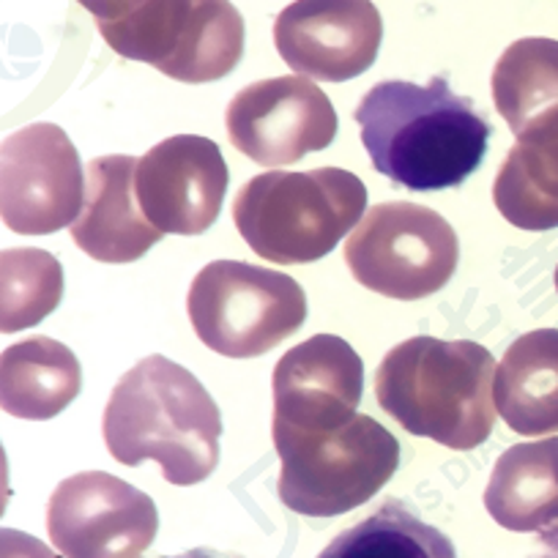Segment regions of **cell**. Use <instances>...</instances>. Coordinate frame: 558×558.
Listing matches in <instances>:
<instances>
[{"label":"cell","mask_w":558,"mask_h":558,"mask_svg":"<svg viewBox=\"0 0 558 558\" xmlns=\"http://www.w3.org/2000/svg\"><path fill=\"white\" fill-rule=\"evenodd\" d=\"M375 170L411 192L460 186L487 154L490 121L444 77L427 85L384 80L356 107Z\"/></svg>","instance_id":"cell-1"},{"label":"cell","mask_w":558,"mask_h":558,"mask_svg":"<svg viewBox=\"0 0 558 558\" xmlns=\"http://www.w3.org/2000/svg\"><path fill=\"white\" fill-rule=\"evenodd\" d=\"M101 430L118 463L157 460L170 485H197L219 463L217 402L190 369L168 356H146L118 380Z\"/></svg>","instance_id":"cell-2"},{"label":"cell","mask_w":558,"mask_h":558,"mask_svg":"<svg viewBox=\"0 0 558 558\" xmlns=\"http://www.w3.org/2000/svg\"><path fill=\"white\" fill-rule=\"evenodd\" d=\"M496 359L480 342L413 337L384 356L375 397L411 436L471 452L496 425Z\"/></svg>","instance_id":"cell-3"},{"label":"cell","mask_w":558,"mask_h":558,"mask_svg":"<svg viewBox=\"0 0 558 558\" xmlns=\"http://www.w3.org/2000/svg\"><path fill=\"white\" fill-rule=\"evenodd\" d=\"M364 206L367 190L348 170H271L241 186L233 201V219L257 255L282 266H299L329 255L362 219Z\"/></svg>","instance_id":"cell-4"},{"label":"cell","mask_w":558,"mask_h":558,"mask_svg":"<svg viewBox=\"0 0 558 558\" xmlns=\"http://www.w3.org/2000/svg\"><path fill=\"white\" fill-rule=\"evenodd\" d=\"M282 471L277 493L307 518H337L367 504L400 469V441L373 416H356L337 430L274 436Z\"/></svg>","instance_id":"cell-5"},{"label":"cell","mask_w":558,"mask_h":558,"mask_svg":"<svg viewBox=\"0 0 558 558\" xmlns=\"http://www.w3.org/2000/svg\"><path fill=\"white\" fill-rule=\"evenodd\" d=\"M186 307L203 345L230 359L263 356L307 320L296 279L244 260L208 263L192 279Z\"/></svg>","instance_id":"cell-6"},{"label":"cell","mask_w":558,"mask_h":558,"mask_svg":"<svg viewBox=\"0 0 558 558\" xmlns=\"http://www.w3.org/2000/svg\"><path fill=\"white\" fill-rule=\"evenodd\" d=\"M99 34L118 56L192 85L228 77L244 56V17L230 0H148Z\"/></svg>","instance_id":"cell-7"},{"label":"cell","mask_w":558,"mask_h":558,"mask_svg":"<svg viewBox=\"0 0 558 558\" xmlns=\"http://www.w3.org/2000/svg\"><path fill=\"white\" fill-rule=\"evenodd\" d=\"M458 260L452 225L416 203L373 206L345 241V263L359 286L397 302H416L441 291Z\"/></svg>","instance_id":"cell-8"},{"label":"cell","mask_w":558,"mask_h":558,"mask_svg":"<svg viewBox=\"0 0 558 558\" xmlns=\"http://www.w3.org/2000/svg\"><path fill=\"white\" fill-rule=\"evenodd\" d=\"M85 175L72 140L56 123H31L0 146V214L23 235H50L83 211Z\"/></svg>","instance_id":"cell-9"},{"label":"cell","mask_w":558,"mask_h":558,"mask_svg":"<svg viewBox=\"0 0 558 558\" xmlns=\"http://www.w3.org/2000/svg\"><path fill=\"white\" fill-rule=\"evenodd\" d=\"M47 531L66 558H140L159 531L151 496L105 471L63 480L50 496Z\"/></svg>","instance_id":"cell-10"},{"label":"cell","mask_w":558,"mask_h":558,"mask_svg":"<svg viewBox=\"0 0 558 558\" xmlns=\"http://www.w3.org/2000/svg\"><path fill=\"white\" fill-rule=\"evenodd\" d=\"M228 137L263 168H282L324 151L337 137L329 96L307 77H274L246 85L228 107Z\"/></svg>","instance_id":"cell-11"},{"label":"cell","mask_w":558,"mask_h":558,"mask_svg":"<svg viewBox=\"0 0 558 558\" xmlns=\"http://www.w3.org/2000/svg\"><path fill=\"white\" fill-rule=\"evenodd\" d=\"M271 386V436L337 430L356 416L364 364L342 337L315 335L279 359Z\"/></svg>","instance_id":"cell-12"},{"label":"cell","mask_w":558,"mask_h":558,"mask_svg":"<svg viewBox=\"0 0 558 558\" xmlns=\"http://www.w3.org/2000/svg\"><path fill=\"white\" fill-rule=\"evenodd\" d=\"M228 181V165L214 140L175 134L140 157L134 190L154 228L201 235L217 222Z\"/></svg>","instance_id":"cell-13"},{"label":"cell","mask_w":558,"mask_h":558,"mask_svg":"<svg viewBox=\"0 0 558 558\" xmlns=\"http://www.w3.org/2000/svg\"><path fill=\"white\" fill-rule=\"evenodd\" d=\"M384 20L373 0H296L277 14L274 45L304 77L348 83L375 63Z\"/></svg>","instance_id":"cell-14"},{"label":"cell","mask_w":558,"mask_h":558,"mask_svg":"<svg viewBox=\"0 0 558 558\" xmlns=\"http://www.w3.org/2000/svg\"><path fill=\"white\" fill-rule=\"evenodd\" d=\"M134 157L110 154L88 165L85 201L72 222V239L80 250L99 263H132L146 255L162 230L143 214L134 190Z\"/></svg>","instance_id":"cell-15"},{"label":"cell","mask_w":558,"mask_h":558,"mask_svg":"<svg viewBox=\"0 0 558 558\" xmlns=\"http://www.w3.org/2000/svg\"><path fill=\"white\" fill-rule=\"evenodd\" d=\"M493 201L514 228L531 233L558 228V110L518 134L496 175Z\"/></svg>","instance_id":"cell-16"},{"label":"cell","mask_w":558,"mask_h":558,"mask_svg":"<svg viewBox=\"0 0 558 558\" xmlns=\"http://www.w3.org/2000/svg\"><path fill=\"white\" fill-rule=\"evenodd\" d=\"M496 408L520 436L558 433V329L518 337L496 369Z\"/></svg>","instance_id":"cell-17"},{"label":"cell","mask_w":558,"mask_h":558,"mask_svg":"<svg viewBox=\"0 0 558 558\" xmlns=\"http://www.w3.org/2000/svg\"><path fill=\"white\" fill-rule=\"evenodd\" d=\"M485 507L509 531H545L558 520V438L509 447L496 460Z\"/></svg>","instance_id":"cell-18"},{"label":"cell","mask_w":558,"mask_h":558,"mask_svg":"<svg viewBox=\"0 0 558 558\" xmlns=\"http://www.w3.org/2000/svg\"><path fill=\"white\" fill-rule=\"evenodd\" d=\"M83 369L77 356L63 342L50 337L9 345L0 356V405L9 416L45 418L66 411L80 395Z\"/></svg>","instance_id":"cell-19"},{"label":"cell","mask_w":558,"mask_h":558,"mask_svg":"<svg viewBox=\"0 0 558 558\" xmlns=\"http://www.w3.org/2000/svg\"><path fill=\"white\" fill-rule=\"evenodd\" d=\"M493 99L514 137L558 110V41L529 36L509 45L493 69Z\"/></svg>","instance_id":"cell-20"},{"label":"cell","mask_w":558,"mask_h":558,"mask_svg":"<svg viewBox=\"0 0 558 558\" xmlns=\"http://www.w3.org/2000/svg\"><path fill=\"white\" fill-rule=\"evenodd\" d=\"M318 558H458V550L444 531L391 498L337 534Z\"/></svg>","instance_id":"cell-21"},{"label":"cell","mask_w":558,"mask_h":558,"mask_svg":"<svg viewBox=\"0 0 558 558\" xmlns=\"http://www.w3.org/2000/svg\"><path fill=\"white\" fill-rule=\"evenodd\" d=\"M63 296V268L50 252L3 250L0 252V331L14 335L41 324Z\"/></svg>","instance_id":"cell-22"},{"label":"cell","mask_w":558,"mask_h":558,"mask_svg":"<svg viewBox=\"0 0 558 558\" xmlns=\"http://www.w3.org/2000/svg\"><path fill=\"white\" fill-rule=\"evenodd\" d=\"M0 558H61L52 547L23 531H0Z\"/></svg>","instance_id":"cell-23"},{"label":"cell","mask_w":558,"mask_h":558,"mask_svg":"<svg viewBox=\"0 0 558 558\" xmlns=\"http://www.w3.org/2000/svg\"><path fill=\"white\" fill-rule=\"evenodd\" d=\"M77 3L94 14L96 28H105V25H118L129 20L146 7L148 0H77Z\"/></svg>","instance_id":"cell-24"},{"label":"cell","mask_w":558,"mask_h":558,"mask_svg":"<svg viewBox=\"0 0 558 558\" xmlns=\"http://www.w3.org/2000/svg\"><path fill=\"white\" fill-rule=\"evenodd\" d=\"M531 558H558V525L542 531L539 539H536L534 553H531Z\"/></svg>","instance_id":"cell-25"},{"label":"cell","mask_w":558,"mask_h":558,"mask_svg":"<svg viewBox=\"0 0 558 558\" xmlns=\"http://www.w3.org/2000/svg\"><path fill=\"white\" fill-rule=\"evenodd\" d=\"M159 558H244L239 553L230 550H211V547H197V550H186L181 556H159Z\"/></svg>","instance_id":"cell-26"},{"label":"cell","mask_w":558,"mask_h":558,"mask_svg":"<svg viewBox=\"0 0 558 558\" xmlns=\"http://www.w3.org/2000/svg\"><path fill=\"white\" fill-rule=\"evenodd\" d=\"M556 291H558V268H556Z\"/></svg>","instance_id":"cell-27"}]
</instances>
